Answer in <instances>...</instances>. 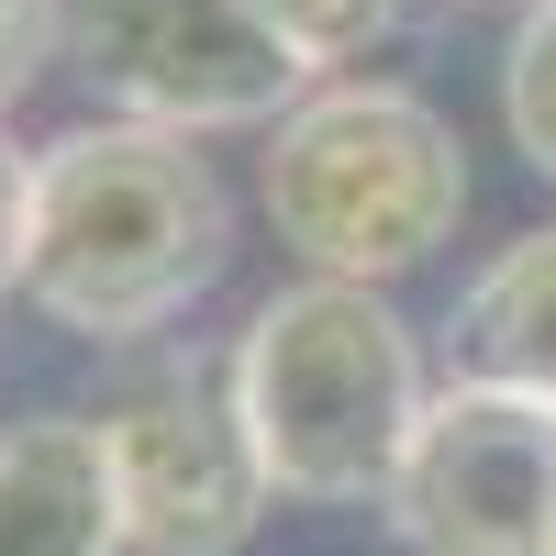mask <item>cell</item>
Listing matches in <instances>:
<instances>
[{"mask_svg": "<svg viewBox=\"0 0 556 556\" xmlns=\"http://www.w3.org/2000/svg\"><path fill=\"white\" fill-rule=\"evenodd\" d=\"M56 23H67V0H0V123H12V101L56 67Z\"/></svg>", "mask_w": 556, "mask_h": 556, "instance_id": "8fae6325", "label": "cell"}, {"mask_svg": "<svg viewBox=\"0 0 556 556\" xmlns=\"http://www.w3.org/2000/svg\"><path fill=\"white\" fill-rule=\"evenodd\" d=\"M456 379H501L556 412V223L513 235L468 290H456Z\"/></svg>", "mask_w": 556, "mask_h": 556, "instance_id": "ba28073f", "label": "cell"}, {"mask_svg": "<svg viewBox=\"0 0 556 556\" xmlns=\"http://www.w3.org/2000/svg\"><path fill=\"white\" fill-rule=\"evenodd\" d=\"M101 468L134 556H235L267 523V468L235 424V367L212 345H134L101 390Z\"/></svg>", "mask_w": 556, "mask_h": 556, "instance_id": "277c9868", "label": "cell"}, {"mask_svg": "<svg viewBox=\"0 0 556 556\" xmlns=\"http://www.w3.org/2000/svg\"><path fill=\"white\" fill-rule=\"evenodd\" d=\"M0 556H134L89 412L0 424Z\"/></svg>", "mask_w": 556, "mask_h": 556, "instance_id": "52a82bcc", "label": "cell"}, {"mask_svg": "<svg viewBox=\"0 0 556 556\" xmlns=\"http://www.w3.org/2000/svg\"><path fill=\"white\" fill-rule=\"evenodd\" d=\"M223 367H235V424L256 445L267 490L312 501V513L390 501L401 456L434 412L424 334L401 323L390 290H356V278L267 290L245 312V334L223 345Z\"/></svg>", "mask_w": 556, "mask_h": 556, "instance_id": "7a4b0ae2", "label": "cell"}, {"mask_svg": "<svg viewBox=\"0 0 556 556\" xmlns=\"http://www.w3.org/2000/svg\"><path fill=\"white\" fill-rule=\"evenodd\" d=\"M23 235H34V146H12L0 123V301L23 290Z\"/></svg>", "mask_w": 556, "mask_h": 556, "instance_id": "7c38bea8", "label": "cell"}, {"mask_svg": "<svg viewBox=\"0 0 556 556\" xmlns=\"http://www.w3.org/2000/svg\"><path fill=\"white\" fill-rule=\"evenodd\" d=\"M56 67L89 89L101 123L146 134H267L312 89V67L278 45L245 0H67Z\"/></svg>", "mask_w": 556, "mask_h": 556, "instance_id": "5b68a950", "label": "cell"}, {"mask_svg": "<svg viewBox=\"0 0 556 556\" xmlns=\"http://www.w3.org/2000/svg\"><path fill=\"white\" fill-rule=\"evenodd\" d=\"M235 245H245L235 190H223V167L190 134L89 112L56 146H34L23 301L78 345H101V356L167 345V323H190L223 290Z\"/></svg>", "mask_w": 556, "mask_h": 556, "instance_id": "6da1fadb", "label": "cell"}, {"mask_svg": "<svg viewBox=\"0 0 556 556\" xmlns=\"http://www.w3.org/2000/svg\"><path fill=\"white\" fill-rule=\"evenodd\" d=\"M379 513L412 556H556V412L501 379H445Z\"/></svg>", "mask_w": 556, "mask_h": 556, "instance_id": "8992f818", "label": "cell"}, {"mask_svg": "<svg viewBox=\"0 0 556 556\" xmlns=\"http://www.w3.org/2000/svg\"><path fill=\"white\" fill-rule=\"evenodd\" d=\"M513 12H523V0H513Z\"/></svg>", "mask_w": 556, "mask_h": 556, "instance_id": "4fadbf2b", "label": "cell"}, {"mask_svg": "<svg viewBox=\"0 0 556 556\" xmlns=\"http://www.w3.org/2000/svg\"><path fill=\"white\" fill-rule=\"evenodd\" d=\"M501 134L556 190V0H523L513 12V45H501Z\"/></svg>", "mask_w": 556, "mask_h": 556, "instance_id": "30bf717a", "label": "cell"}, {"mask_svg": "<svg viewBox=\"0 0 556 556\" xmlns=\"http://www.w3.org/2000/svg\"><path fill=\"white\" fill-rule=\"evenodd\" d=\"M256 201L278 245L301 256V278L390 290L434 267L468 223V134L401 78H312L267 123Z\"/></svg>", "mask_w": 556, "mask_h": 556, "instance_id": "3957f363", "label": "cell"}, {"mask_svg": "<svg viewBox=\"0 0 556 556\" xmlns=\"http://www.w3.org/2000/svg\"><path fill=\"white\" fill-rule=\"evenodd\" d=\"M245 12L290 45V56L312 67V78H345V67H367L379 45L424 12V0H245Z\"/></svg>", "mask_w": 556, "mask_h": 556, "instance_id": "9c48e42d", "label": "cell"}]
</instances>
